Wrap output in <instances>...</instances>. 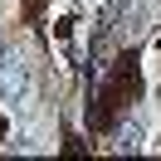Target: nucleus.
Masks as SVG:
<instances>
[{
  "label": "nucleus",
  "instance_id": "nucleus-1",
  "mask_svg": "<svg viewBox=\"0 0 161 161\" xmlns=\"http://www.w3.org/2000/svg\"><path fill=\"white\" fill-rule=\"evenodd\" d=\"M30 103H34V73H30V64L5 54V64H0V108L25 112Z\"/></svg>",
  "mask_w": 161,
  "mask_h": 161
},
{
  "label": "nucleus",
  "instance_id": "nucleus-2",
  "mask_svg": "<svg viewBox=\"0 0 161 161\" xmlns=\"http://www.w3.org/2000/svg\"><path fill=\"white\" fill-rule=\"evenodd\" d=\"M15 151H39V132H30V127H20L15 132V142H10Z\"/></svg>",
  "mask_w": 161,
  "mask_h": 161
},
{
  "label": "nucleus",
  "instance_id": "nucleus-3",
  "mask_svg": "<svg viewBox=\"0 0 161 161\" xmlns=\"http://www.w3.org/2000/svg\"><path fill=\"white\" fill-rule=\"evenodd\" d=\"M117 147H122V151H127V147H142V127H137V122L117 132Z\"/></svg>",
  "mask_w": 161,
  "mask_h": 161
}]
</instances>
